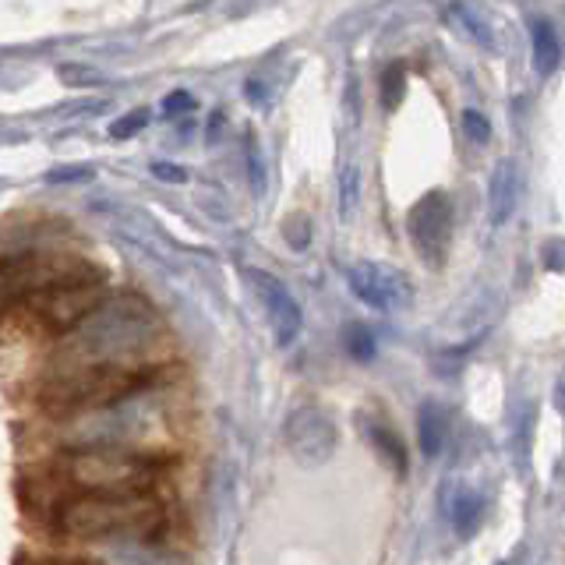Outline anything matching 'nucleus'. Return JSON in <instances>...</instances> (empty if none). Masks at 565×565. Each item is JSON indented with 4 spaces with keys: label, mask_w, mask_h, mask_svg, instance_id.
<instances>
[{
    "label": "nucleus",
    "mask_w": 565,
    "mask_h": 565,
    "mask_svg": "<svg viewBox=\"0 0 565 565\" xmlns=\"http://www.w3.org/2000/svg\"><path fill=\"white\" fill-rule=\"evenodd\" d=\"M159 340V318L141 297H117L85 318L75 329L71 353L78 364H117V367H146V353Z\"/></svg>",
    "instance_id": "obj_1"
},
{
    "label": "nucleus",
    "mask_w": 565,
    "mask_h": 565,
    "mask_svg": "<svg viewBox=\"0 0 565 565\" xmlns=\"http://www.w3.org/2000/svg\"><path fill=\"white\" fill-rule=\"evenodd\" d=\"M163 520V509H159L149 494H78L71 499L57 526L67 537H117V534H152Z\"/></svg>",
    "instance_id": "obj_2"
},
{
    "label": "nucleus",
    "mask_w": 565,
    "mask_h": 565,
    "mask_svg": "<svg viewBox=\"0 0 565 565\" xmlns=\"http://www.w3.org/2000/svg\"><path fill=\"white\" fill-rule=\"evenodd\" d=\"M159 379V367H117V364H75L46 385L50 411H93V406L135 396Z\"/></svg>",
    "instance_id": "obj_3"
},
{
    "label": "nucleus",
    "mask_w": 565,
    "mask_h": 565,
    "mask_svg": "<svg viewBox=\"0 0 565 565\" xmlns=\"http://www.w3.org/2000/svg\"><path fill=\"white\" fill-rule=\"evenodd\" d=\"M163 473V459L135 449H78L67 459V477L85 494H149Z\"/></svg>",
    "instance_id": "obj_4"
},
{
    "label": "nucleus",
    "mask_w": 565,
    "mask_h": 565,
    "mask_svg": "<svg viewBox=\"0 0 565 565\" xmlns=\"http://www.w3.org/2000/svg\"><path fill=\"white\" fill-rule=\"evenodd\" d=\"M103 279L93 262L64 252H32L11 255L0 262V311L14 308L18 300H35L43 294L75 287V282Z\"/></svg>",
    "instance_id": "obj_5"
},
{
    "label": "nucleus",
    "mask_w": 565,
    "mask_h": 565,
    "mask_svg": "<svg viewBox=\"0 0 565 565\" xmlns=\"http://www.w3.org/2000/svg\"><path fill=\"white\" fill-rule=\"evenodd\" d=\"M282 441H287V452L300 467H322L335 452V420L322 406H300L287 417Z\"/></svg>",
    "instance_id": "obj_6"
},
{
    "label": "nucleus",
    "mask_w": 565,
    "mask_h": 565,
    "mask_svg": "<svg viewBox=\"0 0 565 565\" xmlns=\"http://www.w3.org/2000/svg\"><path fill=\"white\" fill-rule=\"evenodd\" d=\"M411 241L428 265H441L452 237V202L446 191H428L406 216Z\"/></svg>",
    "instance_id": "obj_7"
},
{
    "label": "nucleus",
    "mask_w": 565,
    "mask_h": 565,
    "mask_svg": "<svg viewBox=\"0 0 565 565\" xmlns=\"http://www.w3.org/2000/svg\"><path fill=\"white\" fill-rule=\"evenodd\" d=\"M103 300H106L103 279H88V282H75V287L43 294V297L29 300V305L35 308V315H40L46 326L64 332V329H78L85 318L103 305Z\"/></svg>",
    "instance_id": "obj_8"
},
{
    "label": "nucleus",
    "mask_w": 565,
    "mask_h": 565,
    "mask_svg": "<svg viewBox=\"0 0 565 565\" xmlns=\"http://www.w3.org/2000/svg\"><path fill=\"white\" fill-rule=\"evenodd\" d=\"M247 279H252V287L262 300V308L265 315H269V326L276 332V343L279 347H290L297 340V332H300V305L294 300V294L287 290V282L276 279L273 273H265V269H247Z\"/></svg>",
    "instance_id": "obj_9"
},
{
    "label": "nucleus",
    "mask_w": 565,
    "mask_h": 565,
    "mask_svg": "<svg viewBox=\"0 0 565 565\" xmlns=\"http://www.w3.org/2000/svg\"><path fill=\"white\" fill-rule=\"evenodd\" d=\"M350 290L371 308H396L411 294L406 290V279L396 269H385V265H371V262H361L350 269Z\"/></svg>",
    "instance_id": "obj_10"
},
{
    "label": "nucleus",
    "mask_w": 565,
    "mask_h": 565,
    "mask_svg": "<svg viewBox=\"0 0 565 565\" xmlns=\"http://www.w3.org/2000/svg\"><path fill=\"white\" fill-rule=\"evenodd\" d=\"M558 57H562V46H558L555 29L547 25V22H534V64H537L541 75L555 71Z\"/></svg>",
    "instance_id": "obj_11"
},
{
    "label": "nucleus",
    "mask_w": 565,
    "mask_h": 565,
    "mask_svg": "<svg viewBox=\"0 0 565 565\" xmlns=\"http://www.w3.org/2000/svg\"><path fill=\"white\" fill-rule=\"evenodd\" d=\"M512 212V167L502 163L491 177V223H505Z\"/></svg>",
    "instance_id": "obj_12"
},
{
    "label": "nucleus",
    "mask_w": 565,
    "mask_h": 565,
    "mask_svg": "<svg viewBox=\"0 0 565 565\" xmlns=\"http://www.w3.org/2000/svg\"><path fill=\"white\" fill-rule=\"evenodd\" d=\"M441 435H446V420H441V411L438 406H424L420 411V449L424 456H435L438 446H441Z\"/></svg>",
    "instance_id": "obj_13"
},
{
    "label": "nucleus",
    "mask_w": 565,
    "mask_h": 565,
    "mask_svg": "<svg viewBox=\"0 0 565 565\" xmlns=\"http://www.w3.org/2000/svg\"><path fill=\"white\" fill-rule=\"evenodd\" d=\"M343 347L353 361H371L375 358V340H371V332L364 326H347L343 332Z\"/></svg>",
    "instance_id": "obj_14"
},
{
    "label": "nucleus",
    "mask_w": 565,
    "mask_h": 565,
    "mask_svg": "<svg viewBox=\"0 0 565 565\" xmlns=\"http://www.w3.org/2000/svg\"><path fill=\"white\" fill-rule=\"evenodd\" d=\"M371 441H375V446L382 449V456L388 459V463H393L399 473H406V452H403V441L393 435V431H385V428H371Z\"/></svg>",
    "instance_id": "obj_15"
},
{
    "label": "nucleus",
    "mask_w": 565,
    "mask_h": 565,
    "mask_svg": "<svg viewBox=\"0 0 565 565\" xmlns=\"http://www.w3.org/2000/svg\"><path fill=\"white\" fill-rule=\"evenodd\" d=\"M403 88H406L403 64H388L385 75H382V103H385V110H396L399 99H403Z\"/></svg>",
    "instance_id": "obj_16"
},
{
    "label": "nucleus",
    "mask_w": 565,
    "mask_h": 565,
    "mask_svg": "<svg viewBox=\"0 0 565 565\" xmlns=\"http://www.w3.org/2000/svg\"><path fill=\"white\" fill-rule=\"evenodd\" d=\"M146 124H149V110H131V114H124V117H117V120L110 124V135H114L117 141H128V138H135L138 131H146Z\"/></svg>",
    "instance_id": "obj_17"
},
{
    "label": "nucleus",
    "mask_w": 565,
    "mask_h": 565,
    "mask_svg": "<svg viewBox=\"0 0 565 565\" xmlns=\"http://www.w3.org/2000/svg\"><path fill=\"white\" fill-rule=\"evenodd\" d=\"M244 152H247V167H252V184H255V194L265 191V163H262V149H258V138L247 135L244 138Z\"/></svg>",
    "instance_id": "obj_18"
},
{
    "label": "nucleus",
    "mask_w": 565,
    "mask_h": 565,
    "mask_svg": "<svg viewBox=\"0 0 565 565\" xmlns=\"http://www.w3.org/2000/svg\"><path fill=\"white\" fill-rule=\"evenodd\" d=\"M308 216H287V223H282V237L290 241V247H305L311 241V230H308Z\"/></svg>",
    "instance_id": "obj_19"
},
{
    "label": "nucleus",
    "mask_w": 565,
    "mask_h": 565,
    "mask_svg": "<svg viewBox=\"0 0 565 565\" xmlns=\"http://www.w3.org/2000/svg\"><path fill=\"white\" fill-rule=\"evenodd\" d=\"M191 106H194V99H191V93H170L167 99H163V114L167 117H181V114H191Z\"/></svg>",
    "instance_id": "obj_20"
},
{
    "label": "nucleus",
    "mask_w": 565,
    "mask_h": 565,
    "mask_svg": "<svg viewBox=\"0 0 565 565\" xmlns=\"http://www.w3.org/2000/svg\"><path fill=\"white\" fill-rule=\"evenodd\" d=\"M463 131H467L473 141H484L491 128H488V120H484L481 114H477V110H467V114H463Z\"/></svg>",
    "instance_id": "obj_21"
},
{
    "label": "nucleus",
    "mask_w": 565,
    "mask_h": 565,
    "mask_svg": "<svg viewBox=\"0 0 565 565\" xmlns=\"http://www.w3.org/2000/svg\"><path fill=\"white\" fill-rule=\"evenodd\" d=\"M152 173L159 177V181H170V184H184L188 181L184 167H177V163H152Z\"/></svg>",
    "instance_id": "obj_22"
},
{
    "label": "nucleus",
    "mask_w": 565,
    "mask_h": 565,
    "mask_svg": "<svg viewBox=\"0 0 565 565\" xmlns=\"http://www.w3.org/2000/svg\"><path fill=\"white\" fill-rule=\"evenodd\" d=\"M353 202H358V170L350 167V170L343 173V212H350Z\"/></svg>",
    "instance_id": "obj_23"
},
{
    "label": "nucleus",
    "mask_w": 565,
    "mask_h": 565,
    "mask_svg": "<svg viewBox=\"0 0 565 565\" xmlns=\"http://www.w3.org/2000/svg\"><path fill=\"white\" fill-rule=\"evenodd\" d=\"M88 177H93V173H88L85 167H78V170H53L50 181L53 184H57V181H88Z\"/></svg>",
    "instance_id": "obj_24"
}]
</instances>
